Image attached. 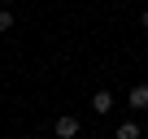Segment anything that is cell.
Masks as SVG:
<instances>
[{
  "mask_svg": "<svg viewBox=\"0 0 148 139\" xmlns=\"http://www.w3.org/2000/svg\"><path fill=\"white\" fill-rule=\"evenodd\" d=\"M13 31V9H0V35Z\"/></svg>",
  "mask_w": 148,
  "mask_h": 139,
  "instance_id": "cell-5",
  "label": "cell"
},
{
  "mask_svg": "<svg viewBox=\"0 0 148 139\" xmlns=\"http://www.w3.org/2000/svg\"><path fill=\"white\" fill-rule=\"evenodd\" d=\"M139 26H148V5H144V9H139Z\"/></svg>",
  "mask_w": 148,
  "mask_h": 139,
  "instance_id": "cell-6",
  "label": "cell"
},
{
  "mask_svg": "<svg viewBox=\"0 0 148 139\" xmlns=\"http://www.w3.org/2000/svg\"><path fill=\"white\" fill-rule=\"evenodd\" d=\"M126 104H131L135 113H148V83H135V87L126 91Z\"/></svg>",
  "mask_w": 148,
  "mask_h": 139,
  "instance_id": "cell-2",
  "label": "cell"
},
{
  "mask_svg": "<svg viewBox=\"0 0 148 139\" xmlns=\"http://www.w3.org/2000/svg\"><path fill=\"white\" fill-rule=\"evenodd\" d=\"M0 5H5V9H9V5H13V0H0Z\"/></svg>",
  "mask_w": 148,
  "mask_h": 139,
  "instance_id": "cell-7",
  "label": "cell"
},
{
  "mask_svg": "<svg viewBox=\"0 0 148 139\" xmlns=\"http://www.w3.org/2000/svg\"><path fill=\"white\" fill-rule=\"evenodd\" d=\"M113 139H139V122H118Z\"/></svg>",
  "mask_w": 148,
  "mask_h": 139,
  "instance_id": "cell-4",
  "label": "cell"
},
{
  "mask_svg": "<svg viewBox=\"0 0 148 139\" xmlns=\"http://www.w3.org/2000/svg\"><path fill=\"white\" fill-rule=\"evenodd\" d=\"M52 135H57V139H79V117H74V113H57Z\"/></svg>",
  "mask_w": 148,
  "mask_h": 139,
  "instance_id": "cell-1",
  "label": "cell"
},
{
  "mask_svg": "<svg viewBox=\"0 0 148 139\" xmlns=\"http://www.w3.org/2000/svg\"><path fill=\"white\" fill-rule=\"evenodd\" d=\"M109 109H113V91H105V87H100V91L92 96V113H109Z\"/></svg>",
  "mask_w": 148,
  "mask_h": 139,
  "instance_id": "cell-3",
  "label": "cell"
}]
</instances>
